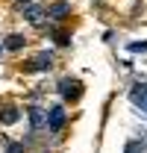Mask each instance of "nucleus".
<instances>
[{
    "instance_id": "1",
    "label": "nucleus",
    "mask_w": 147,
    "mask_h": 153,
    "mask_svg": "<svg viewBox=\"0 0 147 153\" xmlns=\"http://www.w3.org/2000/svg\"><path fill=\"white\" fill-rule=\"evenodd\" d=\"M59 94L65 97V100H79V94H82V85H79V79H71V76L59 79Z\"/></svg>"
},
{
    "instance_id": "2",
    "label": "nucleus",
    "mask_w": 147,
    "mask_h": 153,
    "mask_svg": "<svg viewBox=\"0 0 147 153\" xmlns=\"http://www.w3.org/2000/svg\"><path fill=\"white\" fill-rule=\"evenodd\" d=\"M62 127H65V109L62 106H50L47 109V130L50 133H59Z\"/></svg>"
},
{
    "instance_id": "3",
    "label": "nucleus",
    "mask_w": 147,
    "mask_h": 153,
    "mask_svg": "<svg viewBox=\"0 0 147 153\" xmlns=\"http://www.w3.org/2000/svg\"><path fill=\"white\" fill-rule=\"evenodd\" d=\"M44 12H47V18H53V21H65L68 15H71V3H68V0H56V3H50V6L44 9Z\"/></svg>"
},
{
    "instance_id": "4",
    "label": "nucleus",
    "mask_w": 147,
    "mask_h": 153,
    "mask_svg": "<svg viewBox=\"0 0 147 153\" xmlns=\"http://www.w3.org/2000/svg\"><path fill=\"white\" fill-rule=\"evenodd\" d=\"M50 65H53V56L50 53H38V56H33L24 65V71H50Z\"/></svg>"
},
{
    "instance_id": "5",
    "label": "nucleus",
    "mask_w": 147,
    "mask_h": 153,
    "mask_svg": "<svg viewBox=\"0 0 147 153\" xmlns=\"http://www.w3.org/2000/svg\"><path fill=\"white\" fill-rule=\"evenodd\" d=\"M30 121H33V130L41 133V130L47 127V109H41V106H30Z\"/></svg>"
},
{
    "instance_id": "6",
    "label": "nucleus",
    "mask_w": 147,
    "mask_h": 153,
    "mask_svg": "<svg viewBox=\"0 0 147 153\" xmlns=\"http://www.w3.org/2000/svg\"><path fill=\"white\" fill-rule=\"evenodd\" d=\"M44 15H47V12H44L41 6H36V3H30V6L24 9V18L30 21V24H41V21H44Z\"/></svg>"
},
{
    "instance_id": "7",
    "label": "nucleus",
    "mask_w": 147,
    "mask_h": 153,
    "mask_svg": "<svg viewBox=\"0 0 147 153\" xmlns=\"http://www.w3.org/2000/svg\"><path fill=\"white\" fill-rule=\"evenodd\" d=\"M129 97H132V103H135V106L147 109V82H144V85H135V88L129 91Z\"/></svg>"
},
{
    "instance_id": "8",
    "label": "nucleus",
    "mask_w": 147,
    "mask_h": 153,
    "mask_svg": "<svg viewBox=\"0 0 147 153\" xmlns=\"http://www.w3.org/2000/svg\"><path fill=\"white\" fill-rule=\"evenodd\" d=\"M18 118H21V112L15 106H3V109H0V124H15Z\"/></svg>"
},
{
    "instance_id": "9",
    "label": "nucleus",
    "mask_w": 147,
    "mask_h": 153,
    "mask_svg": "<svg viewBox=\"0 0 147 153\" xmlns=\"http://www.w3.org/2000/svg\"><path fill=\"white\" fill-rule=\"evenodd\" d=\"M24 44H27V38L21 36V33H15V36H9V38H6V47H9V50H21Z\"/></svg>"
},
{
    "instance_id": "10",
    "label": "nucleus",
    "mask_w": 147,
    "mask_h": 153,
    "mask_svg": "<svg viewBox=\"0 0 147 153\" xmlns=\"http://www.w3.org/2000/svg\"><path fill=\"white\" fill-rule=\"evenodd\" d=\"M129 50H147V41H135V44H129Z\"/></svg>"
},
{
    "instance_id": "11",
    "label": "nucleus",
    "mask_w": 147,
    "mask_h": 153,
    "mask_svg": "<svg viewBox=\"0 0 147 153\" xmlns=\"http://www.w3.org/2000/svg\"><path fill=\"white\" fill-rule=\"evenodd\" d=\"M56 41H59V44H68L71 38H68V33H59V36H56Z\"/></svg>"
},
{
    "instance_id": "12",
    "label": "nucleus",
    "mask_w": 147,
    "mask_h": 153,
    "mask_svg": "<svg viewBox=\"0 0 147 153\" xmlns=\"http://www.w3.org/2000/svg\"><path fill=\"white\" fill-rule=\"evenodd\" d=\"M127 153H135V150H132V144H129V150H127Z\"/></svg>"
},
{
    "instance_id": "13",
    "label": "nucleus",
    "mask_w": 147,
    "mask_h": 153,
    "mask_svg": "<svg viewBox=\"0 0 147 153\" xmlns=\"http://www.w3.org/2000/svg\"><path fill=\"white\" fill-rule=\"evenodd\" d=\"M21 3H33V0H21Z\"/></svg>"
}]
</instances>
